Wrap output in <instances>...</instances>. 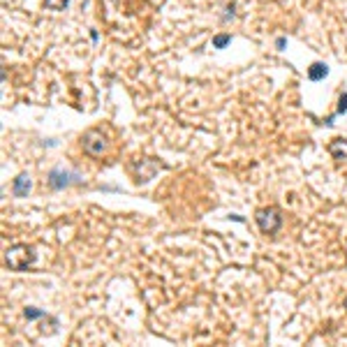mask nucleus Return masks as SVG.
Returning a JSON list of instances; mask_svg holds the SVG:
<instances>
[{
    "mask_svg": "<svg viewBox=\"0 0 347 347\" xmlns=\"http://www.w3.org/2000/svg\"><path fill=\"white\" fill-rule=\"evenodd\" d=\"M81 148H84L86 155L91 157H100L106 151V137L100 130H88L81 137Z\"/></svg>",
    "mask_w": 347,
    "mask_h": 347,
    "instance_id": "nucleus-4",
    "label": "nucleus"
},
{
    "mask_svg": "<svg viewBox=\"0 0 347 347\" xmlns=\"http://www.w3.org/2000/svg\"><path fill=\"white\" fill-rule=\"evenodd\" d=\"M160 167H165V165L157 162V160H153V157H144V160H139L135 165V183L137 185H146V183L157 174Z\"/></svg>",
    "mask_w": 347,
    "mask_h": 347,
    "instance_id": "nucleus-5",
    "label": "nucleus"
},
{
    "mask_svg": "<svg viewBox=\"0 0 347 347\" xmlns=\"http://www.w3.org/2000/svg\"><path fill=\"white\" fill-rule=\"evenodd\" d=\"M31 188H33V181H31V176L28 174H19V176L14 178V183H12V192H14V197H25L28 192H31Z\"/></svg>",
    "mask_w": 347,
    "mask_h": 347,
    "instance_id": "nucleus-6",
    "label": "nucleus"
},
{
    "mask_svg": "<svg viewBox=\"0 0 347 347\" xmlns=\"http://www.w3.org/2000/svg\"><path fill=\"white\" fill-rule=\"evenodd\" d=\"M91 40H93V42H97V40H100V35H97V31H91Z\"/></svg>",
    "mask_w": 347,
    "mask_h": 347,
    "instance_id": "nucleus-16",
    "label": "nucleus"
},
{
    "mask_svg": "<svg viewBox=\"0 0 347 347\" xmlns=\"http://www.w3.org/2000/svg\"><path fill=\"white\" fill-rule=\"evenodd\" d=\"M225 12H227V14L222 16V21H229V19H234V16H236V3H227Z\"/></svg>",
    "mask_w": 347,
    "mask_h": 347,
    "instance_id": "nucleus-12",
    "label": "nucleus"
},
{
    "mask_svg": "<svg viewBox=\"0 0 347 347\" xmlns=\"http://www.w3.org/2000/svg\"><path fill=\"white\" fill-rule=\"evenodd\" d=\"M329 153H331L338 162H347V139H345V137L333 139L331 144H329Z\"/></svg>",
    "mask_w": 347,
    "mask_h": 347,
    "instance_id": "nucleus-7",
    "label": "nucleus"
},
{
    "mask_svg": "<svg viewBox=\"0 0 347 347\" xmlns=\"http://www.w3.org/2000/svg\"><path fill=\"white\" fill-rule=\"evenodd\" d=\"M229 42H231V35H227V33H222V35H216V37H213V49H225Z\"/></svg>",
    "mask_w": 347,
    "mask_h": 347,
    "instance_id": "nucleus-10",
    "label": "nucleus"
},
{
    "mask_svg": "<svg viewBox=\"0 0 347 347\" xmlns=\"http://www.w3.org/2000/svg\"><path fill=\"white\" fill-rule=\"evenodd\" d=\"M327 74H329L327 63H312V65L308 67V79L310 81H322Z\"/></svg>",
    "mask_w": 347,
    "mask_h": 347,
    "instance_id": "nucleus-8",
    "label": "nucleus"
},
{
    "mask_svg": "<svg viewBox=\"0 0 347 347\" xmlns=\"http://www.w3.org/2000/svg\"><path fill=\"white\" fill-rule=\"evenodd\" d=\"M255 220H257V225H259V229H262L264 234H271L273 236V234L282 227V213H280V208H276V206H264V208L257 211Z\"/></svg>",
    "mask_w": 347,
    "mask_h": 347,
    "instance_id": "nucleus-2",
    "label": "nucleus"
},
{
    "mask_svg": "<svg viewBox=\"0 0 347 347\" xmlns=\"http://www.w3.org/2000/svg\"><path fill=\"white\" fill-rule=\"evenodd\" d=\"M46 183H49L51 190H65L70 185H81L84 178L76 174V171H67V169H51L49 176H46Z\"/></svg>",
    "mask_w": 347,
    "mask_h": 347,
    "instance_id": "nucleus-3",
    "label": "nucleus"
},
{
    "mask_svg": "<svg viewBox=\"0 0 347 347\" xmlns=\"http://www.w3.org/2000/svg\"><path fill=\"white\" fill-rule=\"evenodd\" d=\"M345 310H347V297H345Z\"/></svg>",
    "mask_w": 347,
    "mask_h": 347,
    "instance_id": "nucleus-17",
    "label": "nucleus"
},
{
    "mask_svg": "<svg viewBox=\"0 0 347 347\" xmlns=\"http://www.w3.org/2000/svg\"><path fill=\"white\" fill-rule=\"evenodd\" d=\"M276 46H278V49H285V46H287V40H285V37H278V40H276Z\"/></svg>",
    "mask_w": 347,
    "mask_h": 347,
    "instance_id": "nucleus-14",
    "label": "nucleus"
},
{
    "mask_svg": "<svg viewBox=\"0 0 347 347\" xmlns=\"http://www.w3.org/2000/svg\"><path fill=\"white\" fill-rule=\"evenodd\" d=\"M35 250L28 243H14L5 250V264L12 271H25L28 266L35 264Z\"/></svg>",
    "mask_w": 347,
    "mask_h": 347,
    "instance_id": "nucleus-1",
    "label": "nucleus"
},
{
    "mask_svg": "<svg viewBox=\"0 0 347 347\" xmlns=\"http://www.w3.org/2000/svg\"><path fill=\"white\" fill-rule=\"evenodd\" d=\"M23 317L28 319V322H35V319H42V317H46V312H44V310H37V308H25Z\"/></svg>",
    "mask_w": 347,
    "mask_h": 347,
    "instance_id": "nucleus-9",
    "label": "nucleus"
},
{
    "mask_svg": "<svg viewBox=\"0 0 347 347\" xmlns=\"http://www.w3.org/2000/svg\"><path fill=\"white\" fill-rule=\"evenodd\" d=\"M338 114H347V93H342L340 100H338V111H336V116H338Z\"/></svg>",
    "mask_w": 347,
    "mask_h": 347,
    "instance_id": "nucleus-13",
    "label": "nucleus"
},
{
    "mask_svg": "<svg viewBox=\"0 0 347 347\" xmlns=\"http://www.w3.org/2000/svg\"><path fill=\"white\" fill-rule=\"evenodd\" d=\"M44 3H46V7L54 10V12H61V10H65V7L70 5V0H44Z\"/></svg>",
    "mask_w": 347,
    "mask_h": 347,
    "instance_id": "nucleus-11",
    "label": "nucleus"
},
{
    "mask_svg": "<svg viewBox=\"0 0 347 347\" xmlns=\"http://www.w3.org/2000/svg\"><path fill=\"white\" fill-rule=\"evenodd\" d=\"M229 220H234V222H246V218H243V216H236V213H231Z\"/></svg>",
    "mask_w": 347,
    "mask_h": 347,
    "instance_id": "nucleus-15",
    "label": "nucleus"
}]
</instances>
